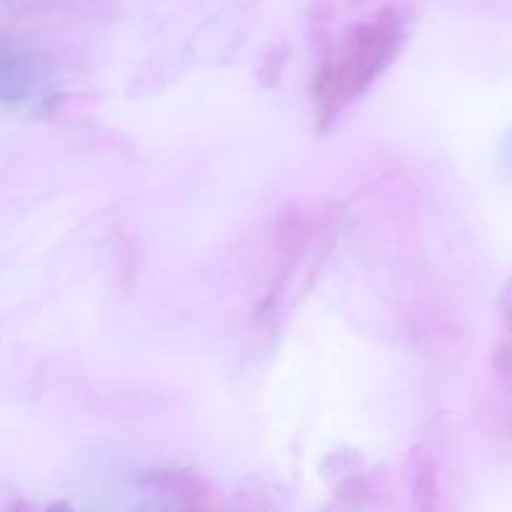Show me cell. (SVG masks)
<instances>
[{
	"label": "cell",
	"mask_w": 512,
	"mask_h": 512,
	"mask_svg": "<svg viewBox=\"0 0 512 512\" xmlns=\"http://www.w3.org/2000/svg\"><path fill=\"white\" fill-rule=\"evenodd\" d=\"M393 28L368 30L360 40L355 43H345L343 53L335 60L333 70L328 73V83H325L323 93L330 100V108L343 105L355 90L363 88L373 70H378L385 63L388 53L393 50Z\"/></svg>",
	"instance_id": "6da1fadb"
}]
</instances>
